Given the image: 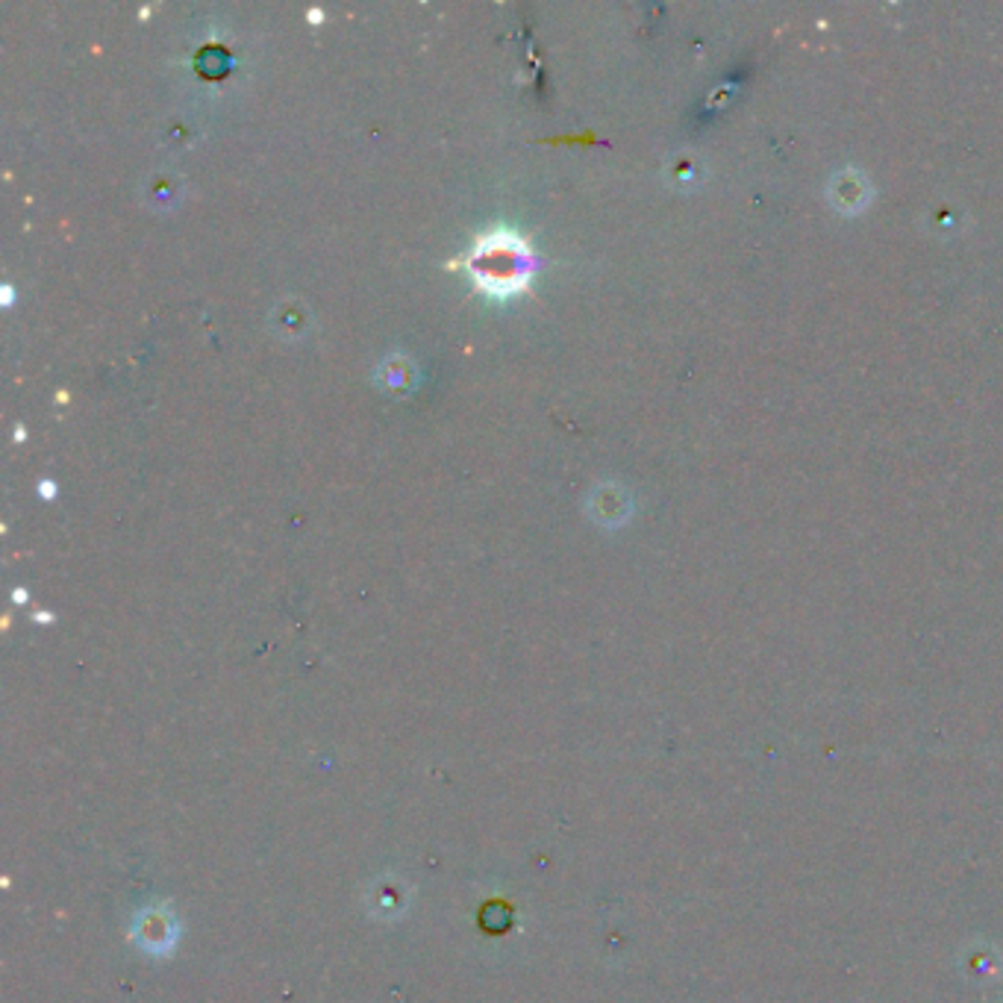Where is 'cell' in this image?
<instances>
[{"label":"cell","instance_id":"obj_1","mask_svg":"<svg viewBox=\"0 0 1003 1003\" xmlns=\"http://www.w3.org/2000/svg\"><path fill=\"white\" fill-rule=\"evenodd\" d=\"M530 247L513 233L483 236L472 253V269L477 274V283L495 292V295H506V292H515L521 286L524 277L530 274Z\"/></svg>","mask_w":1003,"mask_h":1003}]
</instances>
